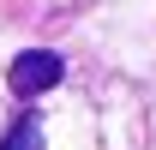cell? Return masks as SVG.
<instances>
[{
  "instance_id": "1",
  "label": "cell",
  "mask_w": 156,
  "mask_h": 150,
  "mask_svg": "<svg viewBox=\"0 0 156 150\" xmlns=\"http://www.w3.org/2000/svg\"><path fill=\"white\" fill-rule=\"evenodd\" d=\"M60 78H66V60H60L54 48H24V54H12V66H6V84L18 96H42V90H54Z\"/></svg>"
},
{
  "instance_id": "2",
  "label": "cell",
  "mask_w": 156,
  "mask_h": 150,
  "mask_svg": "<svg viewBox=\"0 0 156 150\" xmlns=\"http://www.w3.org/2000/svg\"><path fill=\"white\" fill-rule=\"evenodd\" d=\"M0 150H42V120L36 114H18V120L6 126V144Z\"/></svg>"
}]
</instances>
